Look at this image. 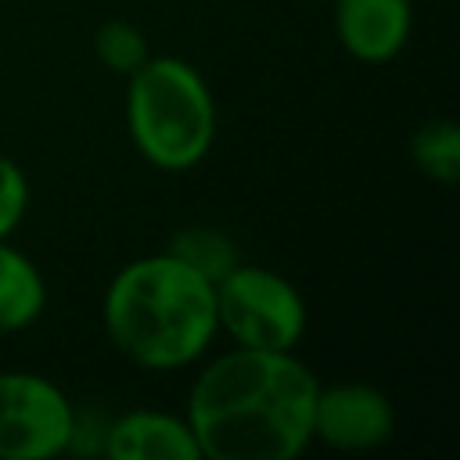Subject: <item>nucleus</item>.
<instances>
[{
  "label": "nucleus",
  "instance_id": "f257e3e1",
  "mask_svg": "<svg viewBox=\"0 0 460 460\" xmlns=\"http://www.w3.org/2000/svg\"><path fill=\"white\" fill-rule=\"evenodd\" d=\"M316 388L295 352L234 345L201 367L183 417L208 460H295L313 442Z\"/></svg>",
  "mask_w": 460,
  "mask_h": 460
},
{
  "label": "nucleus",
  "instance_id": "f03ea898",
  "mask_svg": "<svg viewBox=\"0 0 460 460\" xmlns=\"http://www.w3.org/2000/svg\"><path fill=\"white\" fill-rule=\"evenodd\" d=\"M108 341L147 370H176L201 359L219 334L212 280L169 252L126 262L101 302Z\"/></svg>",
  "mask_w": 460,
  "mask_h": 460
},
{
  "label": "nucleus",
  "instance_id": "7ed1b4c3",
  "mask_svg": "<svg viewBox=\"0 0 460 460\" xmlns=\"http://www.w3.org/2000/svg\"><path fill=\"white\" fill-rule=\"evenodd\" d=\"M126 126L144 162L183 172L216 144V97L205 75L172 54H151L126 75Z\"/></svg>",
  "mask_w": 460,
  "mask_h": 460
},
{
  "label": "nucleus",
  "instance_id": "20e7f679",
  "mask_svg": "<svg viewBox=\"0 0 460 460\" xmlns=\"http://www.w3.org/2000/svg\"><path fill=\"white\" fill-rule=\"evenodd\" d=\"M216 327L244 349L295 352L305 334L309 309L302 291L277 270L237 262L216 284Z\"/></svg>",
  "mask_w": 460,
  "mask_h": 460
},
{
  "label": "nucleus",
  "instance_id": "39448f33",
  "mask_svg": "<svg viewBox=\"0 0 460 460\" xmlns=\"http://www.w3.org/2000/svg\"><path fill=\"white\" fill-rule=\"evenodd\" d=\"M72 438L75 410L50 377L0 370V460H50Z\"/></svg>",
  "mask_w": 460,
  "mask_h": 460
},
{
  "label": "nucleus",
  "instance_id": "423d86ee",
  "mask_svg": "<svg viewBox=\"0 0 460 460\" xmlns=\"http://www.w3.org/2000/svg\"><path fill=\"white\" fill-rule=\"evenodd\" d=\"M395 431L392 399L367 381L320 385L313 402V438L341 453L377 449Z\"/></svg>",
  "mask_w": 460,
  "mask_h": 460
},
{
  "label": "nucleus",
  "instance_id": "0eeeda50",
  "mask_svg": "<svg viewBox=\"0 0 460 460\" xmlns=\"http://www.w3.org/2000/svg\"><path fill=\"white\" fill-rule=\"evenodd\" d=\"M413 29V0H334V36L363 65H388Z\"/></svg>",
  "mask_w": 460,
  "mask_h": 460
},
{
  "label": "nucleus",
  "instance_id": "6e6552de",
  "mask_svg": "<svg viewBox=\"0 0 460 460\" xmlns=\"http://www.w3.org/2000/svg\"><path fill=\"white\" fill-rule=\"evenodd\" d=\"M101 435V453L111 460H201L187 417L162 410H129Z\"/></svg>",
  "mask_w": 460,
  "mask_h": 460
},
{
  "label": "nucleus",
  "instance_id": "1a4fd4ad",
  "mask_svg": "<svg viewBox=\"0 0 460 460\" xmlns=\"http://www.w3.org/2000/svg\"><path fill=\"white\" fill-rule=\"evenodd\" d=\"M47 305V284L36 262L7 241H0V334L22 331L40 320Z\"/></svg>",
  "mask_w": 460,
  "mask_h": 460
},
{
  "label": "nucleus",
  "instance_id": "9d476101",
  "mask_svg": "<svg viewBox=\"0 0 460 460\" xmlns=\"http://www.w3.org/2000/svg\"><path fill=\"white\" fill-rule=\"evenodd\" d=\"M410 158L431 183L453 187L460 180V129L449 119L424 122L410 140Z\"/></svg>",
  "mask_w": 460,
  "mask_h": 460
},
{
  "label": "nucleus",
  "instance_id": "9b49d317",
  "mask_svg": "<svg viewBox=\"0 0 460 460\" xmlns=\"http://www.w3.org/2000/svg\"><path fill=\"white\" fill-rule=\"evenodd\" d=\"M169 255H176L180 262H187L190 270H198L201 277H208L212 284L234 270L241 262L237 255V244L216 230V226H183L172 241H169Z\"/></svg>",
  "mask_w": 460,
  "mask_h": 460
},
{
  "label": "nucleus",
  "instance_id": "f8f14e48",
  "mask_svg": "<svg viewBox=\"0 0 460 460\" xmlns=\"http://www.w3.org/2000/svg\"><path fill=\"white\" fill-rule=\"evenodd\" d=\"M93 50H97V58H101L104 68L122 72V75L137 72L151 58V47H147L144 32L133 22H126V18L101 22L97 32H93Z\"/></svg>",
  "mask_w": 460,
  "mask_h": 460
},
{
  "label": "nucleus",
  "instance_id": "ddd939ff",
  "mask_svg": "<svg viewBox=\"0 0 460 460\" xmlns=\"http://www.w3.org/2000/svg\"><path fill=\"white\" fill-rule=\"evenodd\" d=\"M29 212V180L22 165L0 155V241H7Z\"/></svg>",
  "mask_w": 460,
  "mask_h": 460
}]
</instances>
